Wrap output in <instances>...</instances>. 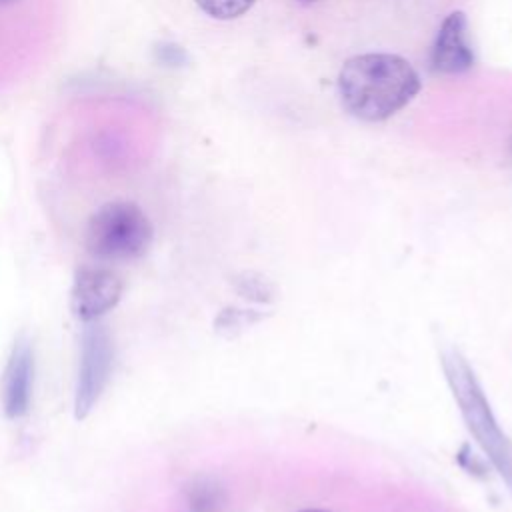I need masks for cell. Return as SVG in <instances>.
I'll list each match as a JSON object with an SVG mask.
<instances>
[{"mask_svg":"<svg viewBox=\"0 0 512 512\" xmlns=\"http://www.w3.org/2000/svg\"><path fill=\"white\" fill-rule=\"evenodd\" d=\"M226 494L218 480L202 476L194 478L184 488L182 510L184 512H220L224 508Z\"/></svg>","mask_w":512,"mask_h":512,"instance_id":"obj_8","label":"cell"},{"mask_svg":"<svg viewBox=\"0 0 512 512\" xmlns=\"http://www.w3.org/2000/svg\"><path fill=\"white\" fill-rule=\"evenodd\" d=\"M34 388V354L26 340H20L6 362L2 380L4 414L18 420L28 414Z\"/></svg>","mask_w":512,"mask_h":512,"instance_id":"obj_7","label":"cell"},{"mask_svg":"<svg viewBox=\"0 0 512 512\" xmlns=\"http://www.w3.org/2000/svg\"><path fill=\"white\" fill-rule=\"evenodd\" d=\"M232 282H234L236 292L248 300H254V302H272L274 300V294H276L274 284L258 272H240L238 276H234Z\"/></svg>","mask_w":512,"mask_h":512,"instance_id":"obj_9","label":"cell"},{"mask_svg":"<svg viewBox=\"0 0 512 512\" xmlns=\"http://www.w3.org/2000/svg\"><path fill=\"white\" fill-rule=\"evenodd\" d=\"M510 154H512V140H510Z\"/></svg>","mask_w":512,"mask_h":512,"instance_id":"obj_14","label":"cell"},{"mask_svg":"<svg viewBox=\"0 0 512 512\" xmlns=\"http://www.w3.org/2000/svg\"><path fill=\"white\" fill-rule=\"evenodd\" d=\"M124 282L110 268L86 266L74 276L70 290V308L82 322H94L110 312L122 298Z\"/></svg>","mask_w":512,"mask_h":512,"instance_id":"obj_5","label":"cell"},{"mask_svg":"<svg viewBox=\"0 0 512 512\" xmlns=\"http://www.w3.org/2000/svg\"><path fill=\"white\" fill-rule=\"evenodd\" d=\"M442 368L468 432L512 494V440L500 428L472 366L458 350L450 348L442 352Z\"/></svg>","mask_w":512,"mask_h":512,"instance_id":"obj_2","label":"cell"},{"mask_svg":"<svg viewBox=\"0 0 512 512\" xmlns=\"http://www.w3.org/2000/svg\"><path fill=\"white\" fill-rule=\"evenodd\" d=\"M430 62L434 72L460 74L472 68L474 52L468 38V22L464 12L456 10L442 22L432 44Z\"/></svg>","mask_w":512,"mask_h":512,"instance_id":"obj_6","label":"cell"},{"mask_svg":"<svg viewBox=\"0 0 512 512\" xmlns=\"http://www.w3.org/2000/svg\"><path fill=\"white\" fill-rule=\"evenodd\" d=\"M300 512H328V510H320V508H306V510H300Z\"/></svg>","mask_w":512,"mask_h":512,"instance_id":"obj_12","label":"cell"},{"mask_svg":"<svg viewBox=\"0 0 512 512\" xmlns=\"http://www.w3.org/2000/svg\"><path fill=\"white\" fill-rule=\"evenodd\" d=\"M420 90V76L396 54H360L338 74L342 106L356 118L380 122L402 110Z\"/></svg>","mask_w":512,"mask_h":512,"instance_id":"obj_1","label":"cell"},{"mask_svg":"<svg viewBox=\"0 0 512 512\" xmlns=\"http://www.w3.org/2000/svg\"><path fill=\"white\" fill-rule=\"evenodd\" d=\"M262 318V314H258L256 310H242V308H224L218 318L214 320V328L216 332L224 334V336H232L248 326H252L254 322H258Z\"/></svg>","mask_w":512,"mask_h":512,"instance_id":"obj_10","label":"cell"},{"mask_svg":"<svg viewBox=\"0 0 512 512\" xmlns=\"http://www.w3.org/2000/svg\"><path fill=\"white\" fill-rule=\"evenodd\" d=\"M302 2H314V0H302Z\"/></svg>","mask_w":512,"mask_h":512,"instance_id":"obj_15","label":"cell"},{"mask_svg":"<svg viewBox=\"0 0 512 512\" xmlns=\"http://www.w3.org/2000/svg\"><path fill=\"white\" fill-rule=\"evenodd\" d=\"M112 362L114 346L108 330L102 324H90L84 328L74 390L76 420H84L100 400L112 374Z\"/></svg>","mask_w":512,"mask_h":512,"instance_id":"obj_4","label":"cell"},{"mask_svg":"<svg viewBox=\"0 0 512 512\" xmlns=\"http://www.w3.org/2000/svg\"><path fill=\"white\" fill-rule=\"evenodd\" d=\"M154 228L140 206L124 200L100 206L86 226V248L108 262H130L144 256Z\"/></svg>","mask_w":512,"mask_h":512,"instance_id":"obj_3","label":"cell"},{"mask_svg":"<svg viewBox=\"0 0 512 512\" xmlns=\"http://www.w3.org/2000/svg\"><path fill=\"white\" fill-rule=\"evenodd\" d=\"M8 2H14V0H0V4H8Z\"/></svg>","mask_w":512,"mask_h":512,"instance_id":"obj_13","label":"cell"},{"mask_svg":"<svg viewBox=\"0 0 512 512\" xmlns=\"http://www.w3.org/2000/svg\"><path fill=\"white\" fill-rule=\"evenodd\" d=\"M200 10L218 20H232L252 8L254 0H196Z\"/></svg>","mask_w":512,"mask_h":512,"instance_id":"obj_11","label":"cell"}]
</instances>
